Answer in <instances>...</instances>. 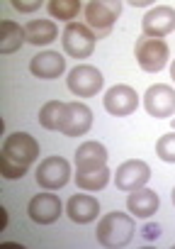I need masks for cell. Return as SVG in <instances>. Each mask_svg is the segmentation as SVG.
Instances as JSON below:
<instances>
[{
    "mask_svg": "<svg viewBox=\"0 0 175 249\" xmlns=\"http://www.w3.org/2000/svg\"><path fill=\"white\" fill-rule=\"evenodd\" d=\"M141 30H143V37L163 39L165 35H170L175 30V8H170V5L151 8L141 20Z\"/></svg>",
    "mask_w": 175,
    "mask_h": 249,
    "instance_id": "30bf717a",
    "label": "cell"
},
{
    "mask_svg": "<svg viewBox=\"0 0 175 249\" xmlns=\"http://www.w3.org/2000/svg\"><path fill=\"white\" fill-rule=\"evenodd\" d=\"M158 205H160V198H158L153 191H148V188L131 191L129 198H127V208H129V213H131L134 217H139V220L151 217V215L158 210Z\"/></svg>",
    "mask_w": 175,
    "mask_h": 249,
    "instance_id": "2e32d148",
    "label": "cell"
},
{
    "mask_svg": "<svg viewBox=\"0 0 175 249\" xmlns=\"http://www.w3.org/2000/svg\"><path fill=\"white\" fill-rule=\"evenodd\" d=\"M59 35V27L51 22V20H32L30 25H25V37L30 44L34 47H47L56 39Z\"/></svg>",
    "mask_w": 175,
    "mask_h": 249,
    "instance_id": "d6986e66",
    "label": "cell"
},
{
    "mask_svg": "<svg viewBox=\"0 0 175 249\" xmlns=\"http://www.w3.org/2000/svg\"><path fill=\"white\" fill-rule=\"evenodd\" d=\"M102 83H105L102 81V73L95 66H88V64L71 69V73L66 78L68 90L73 95H78V98H93V95H97L102 90Z\"/></svg>",
    "mask_w": 175,
    "mask_h": 249,
    "instance_id": "8992f818",
    "label": "cell"
},
{
    "mask_svg": "<svg viewBox=\"0 0 175 249\" xmlns=\"http://www.w3.org/2000/svg\"><path fill=\"white\" fill-rule=\"evenodd\" d=\"M107 164V149L100 142H85L76 149V169L85 171V169H95Z\"/></svg>",
    "mask_w": 175,
    "mask_h": 249,
    "instance_id": "e0dca14e",
    "label": "cell"
},
{
    "mask_svg": "<svg viewBox=\"0 0 175 249\" xmlns=\"http://www.w3.org/2000/svg\"><path fill=\"white\" fill-rule=\"evenodd\" d=\"M39 157V142L27 132H13L0 152V174L5 178H22Z\"/></svg>",
    "mask_w": 175,
    "mask_h": 249,
    "instance_id": "6da1fadb",
    "label": "cell"
},
{
    "mask_svg": "<svg viewBox=\"0 0 175 249\" xmlns=\"http://www.w3.org/2000/svg\"><path fill=\"white\" fill-rule=\"evenodd\" d=\"M156 154L168 161V164H175V132H168L163 135L158 142H156Z\"/></svg>",
    "mask_w": 175,
    "mask_h": 249,
    "instance_id": "603a6c76",
    "label": "cell"
},
{
    "mask_svg": "<svg viewBox=\"0 0 175 249\" xmlns=\"http://www.w3.org/2000/svg\"><path fill=\"white\" fill-rule=\"evenodd\" d=\"M134 54H136V64L146 73L160 71L168 64V56H170L168 44L163 39H156V37H139L136 47H134Z\"/></svg>",
    "mask_w": 175,
    "mask_h": 249,
    "instance_id": "5b68a950",
    "label": "cell"
},
{
    "mask_svg": "<svg viewBox=\"0 0 175 249\" xmlns=\"http://www.w3.org/2000/svg\"><path fill=\"white\" fill-rule=\"evenodd\" d=\"M134 230H136V222L131 215L127 213H107L102 215V220L97 222V242L102 247H112V249H119V247H127L131 239H134Z\"/></svg>",
    "mask_w": 175,
    "mask_h": 249,
    "instance_id": "7a4b0ae2",
    "label": "cell"
},
{
    "mask_svg": "<svg viewBox=\"0 0 175 249\" xmlns=\"http://www.w3.org/2000/svg\"><path fill=\"white\" fill-rule=\"evenodd\" d=\"M30 71H32V76H37L42 81H54V78H59L66 71V59L59 52L47 49V52H39V54L32 56Z\"/></svg>",
    "mask_w": 175,
    "mask_h": 249,
    "instance_id": "7c38bea8",
    "label": "cell"
},
{
    "mask_svg": "<svg viewBox=\"0 0 175 249\" xmlns=\"http://www.w3.org/2000/svg\"><path fill=\"white\" fill-rule=\"evenodd\" d=\"M83 13H85L88 27L100 39V37L110 35L112 25L122 15V3H119V0H90V3L83 5Z\"/></svg>",
    "mask_w": 175,
    "mask_h": 249,
    "instance_id": "3957f363",
    "label": "cell"
},
{
    "mask_svg": "<svg viewBox=\"0 0 175 249\" xmlns=\"http://www.w3.org/2000/svg\"><path fill=\"white\" fill-rule=\"evenodd\" d=\"M66 112H68V103L49 100V103L39 110V124H42L44 130L61 132V130H64V122H66Z\"/></svg>",
    "mask_w": 175,
    "mask_h": 249,
    "instance_id": "ac0fdd59",
    "label": "cell"
},
{
    "mask_svg": "<svg viewBox=\"0 0 175 249\" xmlns=\"http://www.w3.org/2000/svg\"><path fill=\"white\" fill-rule=\"evenodd\" d=\"M173 127H175V120H173Z\"/></svg>",
    "mask_w": 175,
    "mask_h": 249,
    "instance_id": "4316f807",
    "label": "cell"
},
{
    "mask_svg": "<svg viewBox=\"0 0 175 249\" xmlns=\"http://www.w3.org/2000/svg\"><path fill=\"white\" fill-rule=\"evenodd\" d=\"M47 10H49L51 18L71 22V20L83 10V3H80V0H49V3H47Z\"/></svg>",
    "mask_w": 175,
    "mask_h": 249,
    "instance_id": "7402d4cb",
    "label": "cell"
},
{
    "mask_svg": "<svg viewBox=\"0 0 175 249\" xmlns=\"http://www.w3.org/2000/svg\"><path fill=\"white\" fill-rule=\"evenodd\" d=\"M25 27L13 22V20H3L0 25V54H13L22 47L25 42Z\"/></svg>",
    "mask_w": 175,
    "mask_h": 249,
    "instance_id": "ffe728a7",
    "label": "cell"
},
{
    "mask_svg": "<svg viewBox=\"0 0 175 249\" xmlns=\"http://www.w3.org/2000/svg\"><path fill=\"white\" fill-rule=\"evenodd\" d=\"M110 181V169L107 164L95 166V169H85V171H76V183L83 191H102Z\"/></svg>",
    "mask_w": 175,
    "mask_h": 249,
    "instance_id": "44dd1931",
    "label": "cell"
},
{
    "mask_svg": "<svg viewBox=\"0 0 175 249\" xmlns=\"http://www.w3.org/2000/svg\"><path fill=\"white\" fill-rule=\"evenodd\" d=\"M148 178H151L148 164L141 161V159H129V161H124V164L117 169V174H114V186H117L119 191L131 193V191L143 188V186L148 183Z\"/></svg>",
    "mask_w": 175,
    "mask_h": 249,
    "instance_id": "9c48e42d",
    "label": "cell"
},
{
    "mask_svg": "<svg viewBox=\"0 0 175 249\" xmlns=\"http://www.w3.org/2000/svg\"><path fill=\"white\" fill-rule=\"evenodd\" d=\"M102 105H105V110H107L110 115H114V117H127V115H131V112L139 107V95H136V90H134L131 86L117 83V86H112V88L105 93Z\"/></svg>",
    "mask_w": 175,
    "mask_h": 249,
    "instance_id": "ba28073f",
    "label": "cell"
},
{
    "mask_svg": "<svg viewBox=\"0 0 175 249\" xmlns=\"http://www.w3.org/2000/svg\"><path fill=\"white\" fill-rule=\"evenodd\" d=\"M71 166L64 157H47L37 169V183L47 191H59L68 183Z\"/></svg>",
    "mask_w": 175,
    "mask_h": 249,
    "instance_id": "52a82bcc",
    "label": "cell"
},
{
    "mask_svg": "<svg viewBox=\"0 0 175 249\" xmlns=\"http://www.w3.org/2000/svg\"><path fill=\"white\" fill-rule=\"evenodd\" d=\"M13 8L20 10V13H32L37 8H42L39 0H13Z\"/></svg>",
    "mask_w": 175,
    "mask_h": 249,
    "instance_id": "cb8c5ba5",
    "label": "cell"
},
{
    "mask_svg": "<svg viewBox=\"0 0 175 249\" xmlns=\"http://www.w3.org/2000/svg\"><path fill=\"white\" fill-rule=\"evenodd\" d=\"M68 217L78 225H85V222H93L97 220V213H100V203L93 198V196H85V193H76L68 198Z\"/></svg>",
    "mask_w": 175,
    "mask_h": 249,
    "instance_id": "9a60e30c",
    "label": "cell"
},
{
    "mask_svg": "<svg viewBox=\"0 0 175 249\" xmlns=\"http://www.w3.org/2000/svg\"><path fill=\"white\" fill-rule=\"evenodd\" d=\"M170 78H173V81H175V61H173V64H170Z\"/></svg>",
    "mask_w": 175,
    "mask_h": 249,
    "instance_id": "d4e9b609",
    "label": "cell"
},
{
    "mask_svg": "<svg viewBox=\"0 0 175 249\" xmlns=\"http://www.w3.org/2000/svg\"><path fill=\"white\" fill-rule=\"evenodd\" d=\"M173 205H175V188H173Z\"/></svg>",
    "mask_w": 175,
    "mask_h": 249,
    "instance_id": "484cf974",
    "label": "cell"
},
{
    "mask_svg": "<svg viewBox=\"0 0 175 249\" xmlns=\"http://www.w3.org/2000/svg\"><path fill=\"white\" fill-rule=\"evenodd\" d=\"M30 217L37 222V225H51L59 220L61 215V200L54 196V193H39L30 200V208H27Z\"/></svg>",
    "mask_w": 175,
    "mask_h": 249,
    "instance_id": "4fadbf2b",
    "label": "cell"
},
{
    "mask_svg": "<svg viewBox=\"0 0 175 249\" xmlns=\"http://www.w3.org/2000/svg\"><path fill=\"white\" fill-rule=\"evenodd\" d=\"M93 127V112L88 105L83 103H68V112H66V122H64V135L66 137H80Z\"/></svg>",
    "mask_w": 175,
    "mask_h": 249,
    "instance_id": "5bb4252c",
    "label": "cell"
},
{
    "mask_svg": "<svg viewBox=\"0 0 175 249\" xmlns=\"http://www.w3.org/2000/svg\"><path fill=\"white\" fill-rule=\"evenodd\" d=\"M95 42H97L95 32L88 25H80V22H68L64 35H61L64 52L73 59H88L95 52Z\"/></svg>",
    "mask_w": 175,
    "mask_h": 249,
    "instance_id": "277c9868",
    "label": "cell"
},
{
    "mask_svg": "<svg viewBox=\"0 0 175 249\" xmlns=\"http://www.w3.org/2000/svg\"><path fill=\"white\" fill-rule=\"evenodd\" d=\"M143 107L151 117H170L175 112V88L156 83L143 95Z\"/></svg>",
    "mask_w": 175,
    "mask_h": 249,
    "instance_id": "8fae6325",
    "label": "cell"
}]
</instances>
